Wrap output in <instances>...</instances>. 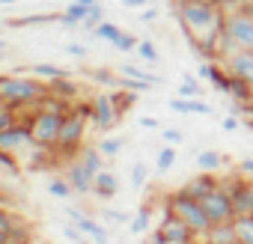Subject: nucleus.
Wrapping results in <instances>:
<instances>
[{
	"label": "nucleus",
	"instance_id": "obj_52",
	"mask_svg": "<svg viewBox=\"0 0 253 244\" xmlns=\"http://www.w3.org/2000/svg\"><path fill=\"white\" fill-rule=\"evenodd\" d=\"M3 57H6V42L0 39V60H3Z\"/></svg>",
	"mask_w": 253,
	"mask_h": 244
},
{
	"label": "nucleus",
	"instance_id": "obj_37",
	"mask_svg": "<svg viewBox=\"0 0 253 244\" xmlns=\"http://www.w3.org/2000/svg\"><path fill=\"white\" fill-rule=\"evenodd\" d=\"M89 78H92L95 83H104L107 89H116V86H119V75H113L110 69H92Z\"/></svg>",
	"mask_w": 253,
	"mask_h": 244
},
{
	"label": "nucleus",
	"instance_id": "obj_10",
	"mask_svg": "<svg viewBox=\"0 0 253 244\" xmlns=\"http://www.w3.org/2000/svg\"><path fill=\"white\" fill-rule=\"evenodd\" d=\"M200 203H203V208H206V214H209L211 223H229V220H235V203H232V197L220 185L211 194H206Z\"/></svg>",
	"mask_w": 253,
	"mask_h": 244
},
{
	"label": "nucleus",
	"instance_id": "obj_27",
	"mask_svg": "<svg viewBox=\"0 0 253 244\" xmlns=\"http://www.w3.org/2000/svg\"><path fill=\"white\" fill-rule=\"evenodd\" d=\"M122 33H125V30H122L119 24H113V21H101V24L95 27V39H104L107 45H116Z\"/></svg>",
	"mask_w": 253,
	"mask_h": 244
},
{
	"label": "nucleus",
	"instance_id": "obj_13",
	"mask_svg": "<svg viewBox=\"0 0 253 244\" xmlns=\"http://www.w3.org/2000/svg\"><path fill=\"white\" fill-rule=\"evenodd\" d=\"M66 179H69V185H72V191L78 194V197H86V194H92V179H95V173H89L78 158L66 167Z\"/></svg>",
	"mask_w": 253,
	"mask_h": 244
},
{
	"label": "nucleus",
	"instance_id": "obj_46",
	"mask_svg": "<svg viewBox=\"0 0 253 244\" xmlns=\"http://www.w3.org/2000/svg\"><path fill=\"white\" fill-rule=\"evenodd\" d=\"M122 6L125 9H146V6H152V0H122Z\"/></svg>",
	"mask_w": 253,
	"mask_h": 244
},
{
	"label": "nucleus",
	"instance_id": "obj_3",
	"mask_svg": "<svg viewBox=\"0 0 253 244\" xmlns=\"http://www.w3.org/2000/svg\"><path fill=\"white\" fill-rule=\"evenodd\" d=\"M161 205L170 211V214H176L179 220H185L200 238L206 235V229L211 226V220H209V214H206V208H203V203L200 200H194V197H185V194H179V191H173V194H167L164 200H161Z\"/></svg>",
	"mask_w": 253,
	"mask_h": 244
},
{
	"label": "nucleus",
	"instance_id": "obj_31",
	"mask_svg": "<svg viewBox=\"0 0 253 244\" xmlns=\"http://www.w3.org/2000/svg\"><path fill=\"white\" fill-rule=\"evenodd\" d=\"M232 226H235V235H238L241 244H253V214H247V217H235Z\"/></svg>",
	"mask_w": 253,
	"mask_h": 244
},
{
	"label": "nucleus",
	"instance_id": "obj_26",
	"mask_svg": "<svg viewBox=\"0 0 253 244\" xmlns=\"http://www.w3.org/2000/svg\"><path fill=\"white\" fill-rule=\"evenodd\" d=\"M33 24H60V12H48V15H27V18H9V27H33Z\"/></svg>",
	"mask_w": 253,
	"mask_h": 244
},
{
	"label": "nucleus",
	"instance_id": "obj_11",
	"mask_svg": "<svg viewBox=\"0 0 253 244\" xmlns=\"http://www.w3.org/2000/svg\"><path fill=\"white\" fill-rule=\"evenodd\" d=\"M66 214H69L72 223L81 229V235H86V238L95 241V244H110V229H107V226H101L98 220H92L89 214H84V211L75 208V205H66Z\"/></svg>",
	"mask_w": 253,
	"mask_h": 244
},
{
	"label": "nucleus",
	"instance_id": "obj_51",
	"mask_svg": "<svg viewBox=\"0 0 253 244\" xmlns=\"http://www.w3.org/2000/svg\"><path fill=\"white\" fill-rule=\"evenodd\" d=\"M0 244H9V235H6V229L0 226Z\"/></svg>",
	"mask_w": 253,
	"mask_h": 244
},
{
	"label": "nucleus",
	"instance_id": "obj_49",
	"mask_svg": "<svg viewBox=\"0 0 253 244\" xmlns=\"http://www.w3.org/2000/svg\"><path fill=\"white\" fill-rule=\"evenodd\" d=\"M140 125H143V128H161V122H158L155 116H140Z\"/></svg>",
	"mask_w": 253,
	"mask_h": 244
},
{
	"label": "nucleus",
	"instance_id": "obj_18",
	"mask_svg": "<svg viewBox=\"0 0 253 244\" xmlns=\"http://www.w3.org/2000/svg\"><path fill=\"white\" fill-rule=\"evenodd\" d=\"M152 217H155V205H152V200L140 203V208H137V211L131 214V220H128V232H131V235H146L149 226H152Z\"/></svg>",
	"mask_w": 253,
	"mask_h": 244
},
{
	"label": "nucleus",
	"instance_id": "obj_19",
	"mask_svg": "<svg viewBox=\"0 0 253 244\" xmlns=\"http://www.w3.org/2000/svg\"><path fill=\"white\" fill-rule=\"evenodd\" d=\"M223 95H226L229 101H238V104H253V83H247V81L229 75V78H226Z\"/></svg>",
	"mask_w": 253,
	"mask_h": 244
},
{
	"label": "nucleus",
	"instance_id": "obj_30",
	"mask_svg": "<svg viewBox=\"0 0 253 244\" xmlns=\"http://www.w3.org/2000/svg\"><path fill=\"white\" fill-rule=\"evenodd\" d=\"M48 194L57 197V200H69V197H75V191H72V185H69L66 176H54V179L48 182Z\"/></svg>",
	"mask_w": 253,
	"mask_h": 244
},
{
	"label": "nucleus",
	"instance_id": "obj_53",
	"mask_svg": "<svg viewBox=\"0 0 253 244\" xmlns=\"http://www.w3.org/2000/svg\"><path fill=\"white\" fill-rule=\"evenodd\" d=\"M75 3H86V6H92V3H98V0H75Z\"/></svg>",
	"mask_w": 253,
	"mask_h": 244
},
{
	"label": "nucleus",
	"instance_id": "obj_47",
	"mask_svg": "<svg viewBox=\"0 0 253 244\" xmlns=\"http://www.w3.org/2000/svg\"><path fill=\"white\" fill-rule=\"evenodd\" d=\"M140 21H143V24H152V21H158V9H155V6H146V9L140 12Z\"/></svg>",
	"mask_w": 253,
	"mask_h": 244
},
{
	"label": "nucleus",
	"instance_id": "obj_14",
	"mask_svg": "<svg viewBox=\"0 0 253 244\" xmlns=\"http://www.w3.org/2000/svg\"><path fill=\"white\" fill-rule=\"evenodd\" d=\"M223 66H226V72L232 78H241V81L253 83V51H238V54L226 57Z\"/></svg>",
	"mask_w": 253,
	"mask_h": 244
},
{
	"label": "nucleus",
	"instance_id": "obj_42",
	"mask_svg": "<svg viewBox=\"0 0 253 244\" xmlns=\"http://www.w3.org/2000/svg\"><path fill=\"white\" fill-rule=\"evenodd\" d=\"M63 235H66V241H72V244H78L84 235H81V229L75 226V223H63Z\"/></svg>",
	"mask_w": 253,
	"mask_h": 244
},
{
	"label": "nucleus",
	"instance_id": "obj_36",
	"mask_svg": "<svg viewBox=\"0 0 253 244\" xmlns=\"http://www.w3.org/2000/svg\"><path fill=\"white\" fill-rule=\"evenodd\" d=\"M134 54H137L143 63H158V60H161V54H158V48H155L152 39H140V45H137Z\"/></svg>",
	"mask_w": 253,
	"mask_h": 244
},
{
	"label": "nucleus",
	"instance_id": "obj_23",
	"mask_svg": "<svg viewBox=\"0 0 253 244\" xmlns=\"http://www.w3.org/2000/svg\"><path fill=\"white\" fill-rule=\"evenodd\" d=\"M197 167L203 173H217L220 167H229V158L223 152H214V149H206V152H197Z\"/></svg>",
	"mask_w": 253,
	"mask_h": 244
},
{
	"label": "nucleus",
	"instance_id": "obj_43",
	"mask_svg": "<svg viewBox=\"0 0 253 244\" xmlns=\"http://www.w3.org/2000/svg\"><path fill=\"white\" fill-rule=\"evenodd\" d=\"M235 173H241L244 179H253V158H241L235 164Z\"/></svg>",
	"mask_w": 253,
	"mask_h": 244
},
{
	"label": "nucleus",
	"instance_id": "obj_56",
	"mask_svg": "<svg viewBox=\"0 0 253 244\" xmlns=\"http://www.w3.org/2000/svg\"><path fill=\"white\" fill-rule=\"evenodd\" d=\"M194 244H206V241H203V238H197V241H194Z\"/></svg>",
	"mask_w": 253,
	"mask_h": 244
},
{
	"label": "nucleus",
	"instance_id": "obj_38",
	"mask_svg": "<svg viewBox=\"0 0 253 244\" xmlns=\"http://www.w3.org/2000/svg\"><path fill=\"white\" fill-rule=\"evenodd\" d=\"M149 182V164L146 161H134L131 164V188H143Z\"/></svg>",
	"mask_w": 253,
	"mask_h": 244
},
{
	"label": "nucleus",
	"instance_id": "obj_50",
	"mask_svg": "<svg viewBox=\"0 0 253 244\" xmlns=\"http://www.w3.org/2000/svg\"><path fill=\"white\" fill-rule=\"evenodd\" d=\"M238 9H241V12H244V15H247L250 21H253V0H244V3H241Z\"/></svg>",
	"mask_w": 253,
	"mask_h": 244
},
{
	"label": "nucleus",
	"instance_id": "obj_54",
	"mask_svg": "<svg viewBox=\"0 0 253 244\" xmlns=\"http://www.w3.org/2000/svg\"><path fill=\"white\" fill-rule=\"evenodd\" d=\"M9 3H18V0H0V6H9Z\"/></svg>",
	"mask_w": 253,
	"mask_h": 244
},
{
	"label": "nucleus",
	"instance_id": "obj_35",
	"mask_svg": "<svg viewBox=\"0 0 253 244\" xmlns=\"http://www.w3.org/2000/svg\"><path fill=\"white\" fill-rule=\"evenodd\" d=\"M18 122H21V110H15V107H9V104H0V131L18 125Z\"/></svg>",
	"mask_w": 253,
	"mask_h": 244
},
{
	"label": "nucleus",
	"instance_id": "obj_9",
	"mask_svg": "<svg viewBox=\"0 0 253 244\" xmlns=\"http://www.w3.org/2000/svg\"><path fill=\"white\" fill-rule=\"evenodd\" d=\"M125 113L116 107V101L110 98V92H98L95 98H92V125H95V131H113L116 125H119V119H122Z\"/></svg>",
	"mask_w": 253,
	"mask_h": 244
},
{
	"label": "nucleus",
	"instance_id": "obj_34",
	"mask_svg": "<svg viewBox=\"0 0 253 244\" xmlns=\"http://www.w3.org/2000/svg\"><path fill=\"white\" fill-rule=\"evenodd\" d=\"M101 21H107V18H104V6H101V3H95V6L89 9V15L84 18L81 30H84V33H95V27H98Z\"/></svg>",
	"mask_w": 253,
	"mask_h": 244
},
{
	"label": "nucleus",
	"instance_id": "obj_16",
	"mask_svg": "<svg viewBox=\"0 0 253 244\" xmlns=\"http://www.w3.org/2000/svg\"><path fill=\"white\" fill-rule=\"evenodd\" d=\"M21 72L33 75V78H42V81H63V78H72V72H69V69H63V66H54V63H33V66H24V69H18L15 75H21Z\"/></svg>",
	"mask_w": 253,
	"mask_h": 244
},
{
	"label": "nucleus",
	"instance_id": "obj_15",
	"mask_svg": "<svg viewBox=\"0 0 253 244\" xmlns=\"http://www.w3.org/2000/svg\"><path fill=\"white\" fill-rule=\"evenodd\" d=\"M116 194H119V176L110 173V170L95 173V179H92V197H98V200H113Z\"/></svg>",
	"mask_w": 253,
	"mask_h": 244
},
{
	"label": "nucleus",
	"instance_id": "obj_33",
	"mask_svg": "<svg viewBox=\"0 0 253 244\" xmlns=\"http://www.w3.org/2000/svg\"><path fill=\"white\" fill-rule=\"evenodd\" d=\"M176 155H179L176 146H164V149L158 152V158H155V173H161V176L170 173V167L176 164Z\"/></svg>",
	"mask_w": 253,
	"mask_h": 244
},
{
	"label": "nucleus",
	"instance_id": "obj_48",
	"mask_svg": "<svg viewBox=\"0 0 253 244\" xmlns=\"http://www.w3.org/2000/svg\"><path fill=\"white\" fill-rule=\"evenodd\" d=\"M66 51H69L72 57H86V45H81V42H72V45H66Z\"/></svg>",
	"mask_w": 253,
	"mask_h": 244
},
{
	"label": "nucleus",
	"instance_id": "obj_20",
	"mask_svg": "<svg viewBox=\"0 0 253 244\" xmlns=\"http://www.w3.org/2000/svg\"><path fill=\"white\" fill-rule=\"evenodd\" d=\"M206 244H238V235H235V226L232 220L229 223H211L203 235Z\"/></svg>",
	"mask_w": 253,
	"mask_h": 244
},
{
	"label": "nucleus",
	"instance_id": "obj_21",
	"mask_svg": "<svg viewBox=\"0 0 253 244\" xmlns=\"http://www.w3.org/2000/svg\"><path fill=\"white\" fill-rule=\"evenodd\" d=\"M92 6H95V3H92ZM92 6H86V3H75V0H72V3L60 12V24H63V27H81Z\"/></svg>",
	"mask_w": 253,
	"mask_h": 244
},
{
	"label": "nucleus",
	"instance_id": "obj_22",
	"mask_svg": "<svg viewBox=\"0 0 253 244\" xmlns=\"http://www.w3.org/2000/svg\"><path fill=\"white\" fill-rule=\"evenodd\" d=\"M48 92L63 98V101H78L81 98V86L72 81V78H63V81H48Z\"/></svg>",
	"mask_w": 253,
	"mask_h": 244
},
{
	"label": "nucleus",
	"instance_id": "obj_25",
	"mask_svg": "<svg viewBox=\"0 0 253 244\" xmlns=\"http://www.w3.org/2000/svg\"><path fill=\"white\" fill-rule=\"evenodd\" d=\"M119 75L134 78V81H146V83H164L161 75H152V72H146V69H140V66H134V63H122V66H119Z\"/></svg>",
	"mask_w": 253,
	"mask_h": 244
},
{
	"label": "nucleus",
	"instance_id": "obj_17",
	"mask_svg": "<svg viewBox=\"0 0 253 244\" xmlns=\"http://www.w3.org/2000/svg\"><path fill=\"white\" fill-rule=\"evenodd\" d=\"M170 110L173 113H200V116H214V107L211 104H206L203 98H185V95H176L173 101H170Z\"/></svg>",
	"mask_w": 253,
	"mask_h": 244
},
{
	"label": "nucleus",
	"instance_id": "obj_28",
	"mask_svg": "<svg viewBox=\"0 0 253 244\" xmlns=\"http://www.w3.org/2000/svg\"><path fill=\"white\" fill-rule=\"evenodd\" d=\"M122 149H125V137H110V134H104V137L98 140V152H101L104 158H116Z\"/></svg>",
	"mask_w": 253,
	"mask_h": 244
},
{
	"label": "nucleus",
	"instance_id": "obj_1",
	"mask_svg": "<svg viewBox=\"0 0 253 244\" xmlns=\"http://www.w3.org/2000/svg\"><path fill=\"white\" fill-rule=\"evenodd\" d=\"M45 95H48V83H42L36 78H24V75L12 72V75H3V81H0V98L15 110L39 107V101Z\"/></svg>",
	"mask_w": 253,
	"mask_h": 244
},
{
	"label": "nucleus",
	"instance_id": "obj_7",
	"mask_svg": "<svg viewBox=\"0 0 253 244\" xmlns=\"http://www.w3.org/2000/svg\"><path fill=\"white\" fill-rule=\"evenodd\" d=\"M220 188L232 197V203H235V217L253 214V179H244L241 173H235V176H229V179H220Z\"/></svg>",
	"mask_w": 253,
	"mask_h": 244
},
{
	"label": "nucleus",
	"instance_id": "obj_2",
	"mask_svg": "<svg viewBox=\"0 0 253 244\" xmlns=\"http://www.w3.org/2000/svg\"><path fill=\"white\" fill-rule=\"evenodd\" d=\"M220 63L238 51H253V21L241 9L223 12V36H220Z\"/></svg>",
	"mask_w": 253,
	"mask_h": 244
},
{
	"label": "nucleus",
	"instance_id": "obj_55",
	"mask_svg": "<svg viewBox=\"0 0 253 244\" xmlns=\"http://www.w3.org/2000/svg\"><path fill=\"white\" fill-rule=\"evenodd\" d=\"M78 244H95V241H89V238H86V235H84V238H81V241H78Z\"/></svg>",
	"mask_w": 253,
	"mask_h": 244
},
{
	"label": "nucleus",
	"instance_id": "obj_24",
	"mask_svg": "<svg viewBox=\"0 0 253 244\" xmlns=\"http://www.w3.org/2000/svg\"><path fill=\"white\" fill-rule=\"evenodd\" d=\"M78 161H81L89 173H101V170H107V167H104L107 158L98 152V146H84V149L78 152Z\"/></svg>",
	"mask_w": 253,
	"mask_h": 244
},
{
	"label": "nucleus",
	"instance_id": "obj_45",
	"mask_svg": "<svg viewBox=\"0 0 253 244\" xmlns=\"http://www.w3.org/2000/svg\"><path fill=\"white\" fill-rule=\"evenodd\" d=\"M211 3H214V6H220L223 12H229V9H238L244 0H211Z\"/></svg>",
	"mask_w": 253,
	"mask_h": 244
},
{
	"label": "nucleus",
	"instance_id": "obj_5",
	"mask_svg": "<svg viewBox=\"0 0 253 244\" xmlns=\"http://www.w3.org/2000/svg\"><path fill=\"white\" fill-rule=\"evenodd\" d=\"M149 238L158 241V244H194L200 235H197L185 220H179L176 214H170V211L161 205V220H158V226L152 229Z\"/></svg>",
	"mask_w": 253,
	"mask_h": 244
},
{
	"label": "nucleus",
	"instance_id": "obj_4",
	"mask_svg": "<svg viewBox=\"0 0 253 244\" xmlns=\"http://www.w3.org/2000/svg\"><path fill=\"white\" fill-rule=\"evenodd\" d=\"M86 116H81V113H75V110H69L66 113V119H63V128H60V137H57V146H54V152H57V158L60 161H75V155L86 146L84 143V134H86Z\"/></svg>",
	"mask_w": 253,
	"mask_h": 244
},
{
	"label": "nucleus",
	"instance_id": "obj_29",
	"mask_svg": "<svg viewBox=\"0 0 253 244\" xmlns=\"http://www.w3.org/2000/svg\"><path fill=\"white\" fill-rule=\"evenodd\" d=\"M179 95H185V98H200L203 95V81L197 78V75H185L182 78V86H179Z\"/></svg>",
	"mask_w": 253,
	"mask_h": 244
},
{
	"label": "nucleus",
	"instance_id": "obj_57",
	"mask_svg": "<svg viewBox=\"0 0 253 244\" xmlns=\"http://www.w3.org/2000/svg\"><path fill=\"white\" fill-rule=\"evenodd\" d=\"M146 244H158V241H152V238H149V241H146Z\"/></svg>",
	"mask_w": 253,
	"mask_h": 244
},
{
	"label": "nucleus",
	"instance_id": "obj_8",
	"mask_svg": "<svg viewBox=\"0 0 253 244\" xmlns=\"http://www.w3.org/2000/svg\"><path fill=\"white\" fill-rule=\"evenodd\" d=\"M33 149H36V140H33V131H30L27 122H18V125L0 131V152H9V155L21 158L24 152L30 155Z\"/></svg>",
	"mask_w": 253,
	"mask_h": 244
},
{
	"label": "nucleus",
	"instance_id": "obj_6",
	"mask_svg": "<svg viewBox=\"0 0 253 244\" xmlns=\"http://www.w3.org/2000/svg\"><path fill=\"white\" fill-rule=\"evenodd\" d=\"M63 113H51V110H42L36 107L33 116H30V131H33V140L36 146H45V149H54L57 146V137H60V128H63Z\"/></svg>",
	"mask_w": 253,
	"mask_h": 244
},
{
	"label": "nucleus",
	"instance_id": "obj_58",
	"mask_svg": "<svg viewBox=\"0 0 253 244\" xmlns=\"http://www.w3.org/2000/svg\"><path fill=\"white\" fill-rule=\"evenodd\" d=\"M0 81H3V75H0Z\"/></svg>",
	"mask_w": 253,
	"mask_h": 244
},
{
	"label": "nucleus",
	"instance_id": "obj_44",
	"mask_svg": "<svg viewBox=\"0 0 253 244\" xmlns=\"http://www.w3.org/2000/svg\"><path fill=\"white\" fill-rule=\"evenodd\" d=\"M220 125H223V131H235V128L241 125V116H229V113H226V116L220 119Z\"/></svg>",
	"mask_w": 253,
	"mask_h": 244
},
{
	"label": "nucleus",
	"instance_id": "obj_39",
	"mask_svg": "<svg viewBox=\"0 0 253 244\" xmlns=\"http://www.w3.org/2000/svg\"><path fill=\"white\" fill-rule=\"evenodd\" d=\"M137 45H140V39H137V36H131V33H122V36H119V42H116L113 48H116L119 54H134V51H137Z\"/></svg>",
	"mask_w": 253,
	"mask_h": 244
},
{
	"label": "nucleus",
	"instance_id": "obj_32",
	"mask_svg": "<svg viewBox=\"0 0 253 244\" xmlns=\"http://www.w3.org/2000/svg\"><path fill=\"white\" fill-rule=\"evenodd\" d=\"M107 92H110V98L116 101V107H119L122 113H128V110L134 107V101H137V92H128V89H119V86H116V89H107Z\"/></svg>",
	"mask_w": 253,
	"mask_h": 244
},
{
	"label": "nucleus",
	"instance_id": "obj_12",
	"mask_svg": "<svg viewBox=\"0 0 253 244\" xmlns=\"http://www.w3.org/2000/svg\"><path fill=\"white\" fill-rule=\"evenodd\" d=\"M217 185H220V179H217L214 173H203V170H200V176H191V179H188L185 185H179L176 191H179V194H185V197L203 200V197H206V194H211Z\"/></svg>",
	"mask_w": 253,
	"mask_h": 244
},
{
	"label": "nucleus",
	"instance_id": "obj_40",
	"mask_svg": "<svg viewBox=\"0 0 253 244\" xmlns=\"http://www.w3.org/2000/svg\"><path fill=\"white\" fill-rule=\"evenodd\" d=\"M101 214H104L110 223H128V220H131V214H125V211H119V208H101Z\"/></svg>",
	"mask_w": 253,
	"mask_h": 244
},
{
	"label": "nucleus",
	"instance_id": "obj_41",
	"mask_svg": "<svg viewBox=\"0 0 253 244\" xmlns=\"http://www.w3.org/2000/svg\"><path fill=\"white\" fill-rule=\"evenodd\" d=\"M161 137H164V143H167V146H179V143L185 140V134H182L179 128H164V131H161Z\"/></svg>",
	"mask_w": 253,
	"mask_h": 244
},
{
	"label": "nucleus",
	"instance_id": "obj_59",
	"mask_svg": "<svg viewBox=\"0 0 253 244\" xmlns=\"http://www.w3.org/2000/svg\"><path fill=\"white\" fill-rule=\"evenodd\" d=\"M238 244H241V241H238Z\"/></svg>",
	"mask_w": 253,
	"mask_h": 244
}]
</instances>
